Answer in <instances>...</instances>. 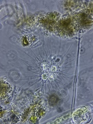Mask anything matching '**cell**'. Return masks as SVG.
<instances>
[{
	"label": "cell",
	"mask_w": 93,
	"mask_h": 124,
	"mask_svg": "<svg viewBox=\"0 0 93 124\" xmlns=\"http://www.w3.org/2000/svg\"><path fill=\"white\" fill-rule=\"evenodd\" d=\"M90 119L89 111L85 108H82L75 112L73 119L77 124H84L88 122Z\"/></svg>",
	"instance_id": "1"
},
{
	"label": "cell",
	"mask_w": 93,
	"mask_h": 124,
	"mask_svg": "<svg viewBox=\"0 0 93 124\" xmlns=\"http://www.w3.org/2000/svg\"><path fill=\"white\" fill-rule=\"evenodd\" d=\"M58 98L56 97L55 96H52L50 97V99H49V102L50 104L51 105H54V104H56V103L57 102Z\"/></svg>",
	"instance_id": "2"
}]
</instances>
